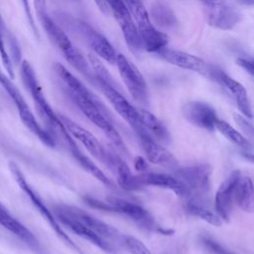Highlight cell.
<instances>
[{
  "mask_svg": "<svg viewBox=\"0 0 254 254\" xmlns=\"http://www.w3.org/2000/svg\"><path fill=\"white\" fill-rule=\"evenodd\" d=\"M20 64V73L23 83L29 90L34 100L37 111L41 119L45 123L46 131L53 137L56 145L58 143H61L64 146L67 152L80 165L82 169H84L90 175L95 174L98 170V167L81 152L72 136L65 129L64 125L60 119L59 114L54 111V109L46 99L31 64L28 61L23 60Z\"/></svg>",
  "mask_w": 254,
  "mask_h": 254,
  "instance_id": "2",
  "label": "cell"
},
{
  "mask_svg": "<svg viewBox=\"0 0 254 254\" xmlns=\"http://www.w3.org/2000/svg\"><path fill=\"white\" fill-rule=\"evenodd\" d=\"M53 213L62 226L87 240L100 250L110 254H118L124 249V234L90 212L74 205L58 203L53 206Z\"/></svg>",
  "mask_w": 254,
  "mask_h": 254,
  "instance_id": "1",
  "label": "cell"
},
{
  "mask_svg": "<svg viewBox=\"0 0 254 254\" xmlns=\"http://www.w3.org/2000/svg\"><path fill=\"white\" fill-rule=\"evenodd\" d=\"M108 9L111 10L115 20L117 21L124 40L133 54H137L142 50L141 41L136 30L131 14L124 2V0H105Z\"/></svg>",
  "mask_w": 254,
  "mask_h": 254,
  "instance_id": "15",
  "label": "cell"
},
{
  "mask_svg": "<svg viewBox=\"0 0 254 254\" xmlns=\"http://www.w3.org/2000/svg\"><path fill=\"white\" fill-rule=\"evenodd\" d=\"M135 166H136V169L142 173L146 172V170H147V165H146L145 161L143 160V158H141V157L137 158V161L135 162Z\"/></svg>",
  "mask_w": 254,
  "mask_h": 254,
  "instance_id": "36",
  "label": "cell"
},
{
  "mask_svg": "<svg viewBox=\"0 0 254 254\" xmlns=\"http://www.w3.org/2000/svg\"><path fill=\"white\" fill-rule=\"evenodd\" d=\"M22 2V5H23V8H24V11H25V14H26V17H27V20H28V23L33 31V33L38 37L39 34H38V29H37V26L35 24V20H34V17H33V14H32V11H31V7H30V3H29V0H21Z\"/></svg>",
  "mask_w": 254,
  "mask_h": 254,
  "instance_id": "33",
  "label": "cell"
},
{
  "mask_svg": "<svg viewBox=\"0 0 254 254\" xmlns=\"http://www.w3.org/2000/svg\"><path fill=\"white\" fill-rule=\"evenodd\" d=\"M39 19L46 33L48 34L52 42L62 52L66 62L92 82L93 74L89 64L81 55V53L72 45L64 30L60 26H58L47 13L40 15Z\"/></svg>",
  "mask_w": 254,
  "mask_h": 254,
  "instance_id": "6",
  "label": "cell"
},
{
  "mask_svg": "<svg viewBox=\"0 0 254 254\" xmlns=\"http://www.w3.org/2000/svg\"><path fill=\"white\" fill-rule=\"evenodd\" d=\"M197 1H199V2H201L202 4H205V2H206V0H197Z\"/></svg>",
  "mask_w": 254,
  "mask_h": 254,
  "instance_id": "38",
  "label": "cell"
},
{
  "mask_svg": "<svg viewBox=\"0 0 254 254\" xmlns=\"http://www.w3.org/2000/svg\"><path fill=\"white\" fill-rule=\"evenodd\" d=\"M208 24L218 30H231L240 21V12L229 0H206Z\"/></svg>",
  "mask_w": 254,
  "mask_h": 254,
  "instance_id": "14",
  "label": "cell"
},
{
  "mask_svg": "<svg viewBox=\"0 0 254 254\" xmlns=\"http://www.w3.org/2000/svg\"><path fill=\"white\" fill-rule=\"evenodd\" d=\"M187 210L190 214L197 216L211 225L221 226L223 223L222 219L215 212V210H211L205 203L189 200L187 203Z\"/></svg>",
  "mask_w": 254,
  "mask_h": 254,
  "instance_id": "28",
  "label": "cell"
},
{
  "mask_svg": "<svg viewBox=\"0 0 254 254\" xmlns=\"http://www.w3.org/2000/svg\"><path fill=\"white\" fill-rule=\"evenodd\" d=\"M200 243L204 247V249H206V251L209 252L210 254H236V253L228 250L227 248H225L219 242H217L207 236L201 237Z\"/></svg>",
  "mask_w": 254,
  "mask_h": 254,
  "instance_id": "31",
  "label": "cell"
},
{
  "mask_svg": "<svg viewBox=\"0 0 254 254\" xmlns=\"http://www.w3.org/2000/svg\"><path fill=\"white\" fill-rule=\"evenodd\" d=\"M136 179L141 187L152 186L172 190L178 196L187 197V190L184 185L175 176L170 174L146 171L136 176Z\"/></svg>",
  "mask_w": 254,
  "mask_h": 254,
  "instance_id": "19",
  "label": "cell"
},
{
  "mask_svg": "<svg viewBox=\"0 0 254 254\" xmlns=\"http://www.w3.org/2000/svg\"><path fill=\"white\" fill-rule=\"evenodd\" d=\"M105 166L113 172L121 188L127 190H137L142 188L137 182L136 176L131 173L126 162L120 156L114 154L110 150L108 152Z\"/></svg>",
  "mask_w": 254,
  "mask_h": 254,
  "instance_id": "23",
  "label": "cell"
},
{
  "mask_svg": "<svg viewBox=\"0 0 254 254\" xmlns=\"http://www.w3.org/2000/svg\"><path fill=\"white\" fill-rule=\"evenodd\" d=\"M84 201L86 204L93 208H98L106 211L116 212L128 217L132 220L138 227L150 231L161 233L164 235L169 234L167 229L160 226L155 220L154 216L141 204L126 200L117 196H107L104 200L97 199L90 196H85Z\"/></svg>",
  "mask_w": 254,
  "mask_h": 254,
  "instance_id": "4",
  "label": "cell"
},
{
  "mask_svg": "<svg viewBox=\"0 0 254 254\" xmlns=\"http://www.w3.org/2000/svg\"><path fill=\"white\" fill-rule=\"evenodd\" d=\"M143 124L149 134L161 144H169L171 142V134L167 126L152 112L141 108L139 109Z\"/></svg>",
  "mask_w": 254,
  "mask_h": 254,
  "instance_id": "24",
  "label": "cell"
},
{
  "mask_svg": "<svg viewBox=\"0 0 254 254\" xmlns=\"http://www.w3.org/2000/svg\"><path fill=\"white\" fill-rule=\"evenodd\" d=\"M236 64L239 66H241L244 70H246L250 75H253L254 67H253V61H252V59L239 57V58L236 59Z\"/></svg>",
  "mask_w": 254,
  "mask_h": 254,
  "instance_id": "34",
  "label": "cell"
},
{
  "mask_svg": "<svg viewBox=\"0 0 254 254\" xmlns=\"http://www.w3.org/2000/svg\"><path fill=\"white\" fill-rule=\"evenodd\" d=\"M9 169H10L11 174L13 175L16 183L18 184L19 188L27 194V196H29V198L31 199L34 206L38 209V211L41 213L43 218H45L47 220V222L53 228V230L58 235V237L72 251L76 252L77 254H83L81 248L64 230L63 226L59 223V221L57 220L53 211L48 208V206L45 204V202L42 200V198L39 196V194L29 185V183L27 182L20 167L15 162H9Z\"/></svg>",
  "mask_w": 254,
  "mask_h": 254,
  "instance_id": "8",
  "label": "cell"
},
{
  "mask_svg": "<svg viewBox=\"0 0 254 254\" xmlns=\"http://www.w3.org/2000/svg\"><path fill=\"white\" fill-rule=\"evenodd\" d=\"M115 64L117 65L120 76L132 98L138 104L147 106L149 104L147 83L136 65L122 54H117Z\"/></svg>",
  "mask_w": 254,
  "mask_h": 254,
  "instance_id": "13",
  "label": "cell"
},
{
  "mask_svg": "<svg viewBox=\"0 0 254 254\" xmlns=\"http://www.w3.org/2000/svg\"><path fill=\"white\" fill-rule=\"evenodd\" d=\"M217 82L221 83L231 94L233 99L235 100L238 109L242 113L243 116L251 119L252 118V107L251 102L248 97V93L244 86L225 73L223 70H220L216 79Z\"/></svg>",
  "mask_w": 254,
  "mask_h": 254,
  "instance_id": "22",
  "label": "cell"
},
{
  "mask_svg": "<svg viewBox=\"0 0 254 254\" xmlns=\"http://www.w3.org/2000/svg\"><path fill=\"white\" fill-rule=\"evenodd\" d=\"M123 248L130 254H153L140 239L128 234L123 236Z\"/></svg>",
  "mask_w": 254,
  "mask_h": 254,
  "instance_id": "29",
  "label": "cell"
},
{
  "mask_svg": "<svg viewBox=\"0 0 254 254\" xmlns=\"http://www.w3.org/2000/svg\"><path fill=\"white\" fill-rule=\"evenodd\" d=\"M240 3H242V4H244V5H248V6H251V5H253V2H254V0H238Z\"/></svg>",
  "mask_w": 254,
  "mask_h": 254,
  "instance_id": "37",
  "label": "cell"
},
{
  "mask_svg": "<svg viewBox=\"0 0 254 254\" xmlns=\"http://www.w3.org/2000/svg\"><path fill=\"white\" fill-rule=\"evenodd\" d=\"M0 225L16 235L35 251H40L41 246L36 236L24 224L17 220L0 202Z\"/></svg>",
  "mask_w": 254,
  "mask_h": 254,
  "instance_id": "21",
  "label": "cell"
},
{
  "mask_svg": "<svg viewBox=\"0 0 254 254\" xmlns=\"http://www.w3.org/2000/svg\"><path fill=\"white\" fill-rule=\"evenodd\" d=\"M175 177L187 190V197L190 201L205 203L210 192L211 167L208 164H196L180 168L175 171Z\"/></svg>",
  "mask_w": 254,
  "mask_h": 254,
  "instance_id": "7",
  "label": "cell"
},
{
  "mask_svg": "<svg viewBox=\"0 0 254 254\" xmlns=\"http://www.w3.org/2000/svg\"><path fill=\"white\" fill-rule=\"evenodd\" d=\"M150 13L154 23L161 28L173 29L178 24L174 11L164 2H155L151 7Z\"/></svg>",
  "mask_w": 254,
  "mask_h": 254,
  "instance_id": "26",
  "label": "cell"
},
{
  "mask_svg": "<svg viewBox=\"0 0 254 254\" xmlns=\"http://www.w3.org/2000/svg\"><path fill=\"white\" fill-rule=\"evenodd\" d=\"M55 70L65 85L67 94L83 115L97 126L115 147L121 152H127L120 134L114 127L107 109L99 98L63 64H56Z\"/></svg>",
  "mask_w": 254,
  "mask_h": 254,
  "instance_id": "3",
  "label": "cell"
},
{
  "mask_svg": "<svg viewBox=\"0 0 254 254\" xmlns=\"http://www.w3.org/2000/svg\"><path fill=\"white\" fill-rule=\"evenodd\" d=\"M34 5L38 16L46 13V0H34Z\"/></svg>",
  "mask_w": 254,
  "mask_h": 254,
  "instance_id": "35",
  "label": "cell"
},
{
  "mask_svg": "<svg viewBox=\"0 0 254 254\" xmlns=\"http://www.w3.org/2000/svg\"><path fill=\"white\" fill-rule=\"evenodd\" d=\"M162 60L181 68L196 72L208 79H217L220 68L206 63L202 59L189 53L164 47L156 53Z\"/></svg>",
  "mask_w": 254,
  "mask_h": 254,
  "instance_id": "11",
  "label": "cell"
},
{
  "mask_svg": "<svg viewBox=\"0 0 254 254\" xmlns=\"http://www.w3.org/2000/svg\"><path fill=\"white\" fill-rule=\"evenodd\" d=\"M253 184L249 177H243L241 175L235 195V204L241 208L243 211L252 212L253 211Z\"/></svg>",
  "mask_w": 254,
  "mask_h": 254,
  "instance_id": "25",
  "label": "cell"
},
{
  "mask_svg": "<svg viewBox=\"0 0 254 254\" xmlns=\"http://www.w3.org/2000/svg\"><path fill=\"white\" fill-rule=\"evenodd\" d=\"M138 32L142 49L157 53L167 46L168 37L151 22L150 14L142 0H124Z\"/></svg>",
  "mask_w": 254,
  "mask_h": 254,
  "instance_id": "5",
  "label": "cell"
},
{
  "mask_svg": "<svg viewBox=\"0 0 254 254\" xmlns=\"http://www.w3.org/2000/svg\"><path fill=\"white\" fill-rule=\"evenodd\" d=\"M59 116L65 129L72 136V138L79 141L89 152L90 155H92L96 160L105 165L109 150H106L93 134L78 125L76 122L64 115L59 114Z\"/></svg>",
  "mask_w": 254,
  "mask_h": 254,
  "instance_id": "17",
  "label": "cell"
},
{
  "mask_svg": "<svg viewBox=\"0 0 254 254\" xmlns=\"http://www.w3.org/2000/svg\"><path fill=\"white\" fill-rule=\"evenodd\" d=\"M0 84L3 86V88L6 90V92L14 101L23 124L33 134H35L44 144H46L49 147H55L56 146L55 140L46 131V129L43 128L40 125V123L37 121L36 117L34 116L33 112L31 111L29 105L27 104L26 100L24 99L19 89L15 86V84L11 81V79L5 74H3L1 71H0Z\"/></svg>",
  "mask_w": 254,
  "mask_h": 254,
  "instance_id": "10",
  "label": "cell"
},
{
  "mask_svg": "<svg viewBox=\"0 0 254 254\" xmlns=\"http://www.w3.org/2000/svg\"><path fill=\"white\" fill-rule=\"evenodd\" d=\"M140 144L149 162L163 166L173 171H175L179 167L178 161L175 156L161 143L157 142L154 138H152V136L141 139Z\"/></svg>",
  "mask_w": 254,
  "mask_h": 254,
  "instance_id": "20",
  "label": "cell"
},
{
  "mask_svg": "<svg viewBox=\"0 0 254 254\" xmlns=\"http://www.w3.org/2000/svg\"><path fill=\"white\" fill-rule=\"evenodd\" d=\"M215 129L221 133L227 140L235 144L236 146L249 151L252 149V145L250 143V140H248L241 132L233 128L229 123L226 121L218 118V120L215 123Z\"/></svg>",
  "mask_w": 254,
  "mask_h": 254,
  "instance_id": "27",
  "label": "cell"
},
{
  "mask_svg": "<svg viewBox=\"0 0 254 254\" xmlns=\"http://www.w3.org/2000/svg\"><path fill=\"white\" fill-rule=\"evenodd\" d=\"M64 23H66L68 29L72 28V30L78 34V36L91 48L98 58L103 59L108 64H115L117 53L101 33L81 20L68 18Z\"/></svg>",
  "mask_w": 254,
  "mask_h": 254,
  "instance_id": "12",
  "label": "cell"
},
{
  "mask_svg": "<svg viewBox=\"0 0 254 254\" xmlns=\"http://www.w3.org/2000/svg\"><path fill=\"white\" fill-rule=\"evenodd\" d=\"M184 117L190 124L207 130H215V123L218 120L216 111L209 104L202 101H189L182 108Z\"/></svg>",
  "mask_w": 254,
  "mask_h": 254,
  "instance_id": "18",
  "label": "cell"
},
{
  "mask_svg": "<svg viewBox=\"0 0 254 254\" xmlns=\"http://www.w3.org/2000/svg\"><path fill=\"white\" fill-rule=\"evenodd\" d=\"M233 119H234L235 123L237 124V126L239 127L240 131H242L244 133V136L248 140H252V138H253V127H252V124L249 121H247L245 116H243L242 114H239V113H234L233 114Z\"/></svg>",
  "mask_w": 254,
  "mask_h": 254,
  "instance_id": "32",
  "label": "cell"
},
{
  "mask_svg": "<svg viewBox=\"0 0 254 254\" xmlns=\"http://www.w3.org/2000/svg\"><path fill=\"white\" fill-rule=\"evenodd\" d=\"M241 177L239 170L232 171L219 185L214 196V210L222 219L228 222L232 215L235 204L236 188Z\"/></svg>",
  "mask_w": 254,
  "mask_h": 254,
  "instance_id": "16",
  "label": "cell"
},
{
  "mask_svg": "<svg viewBox=\"0 0 254 254\" xmlns=\"http://www.w3.org/2000/svg\"><path fill=\"white\" fill-rule=\"evenodd\" d=\"M3 20L1 18V15H0V59H1V62L3 64V66L4 68L6 69L7 73H8V77L10 79H13L14 78V68H13V62L7 52V49H6V46H5V41L3 39Z\"/></svg>",
  "mask_w": 254,
  "mask_h": 254,
  "instance_id": "30",
  "label": "cell"
},
{
  "mask_svg": "<svg viewBox=\"0 0 254 254\" xmlns=\"http://www.w3.org/2000/svg\"><path fill=\"white\" fill-rule=\"evenodd\" d=\"M93 83L97 85L104 96L109 100L116 112L128 123V125L138 136L139 140L151 136L143 124L139 109L135 108L124 97V95L117 89V85L106 83L98 79H95Z\"/></svg>",
  "mask_w": 254,
  "mask_h": 254,
  "instance_id": "9",
  "label": "cell"
}]
</instances>
